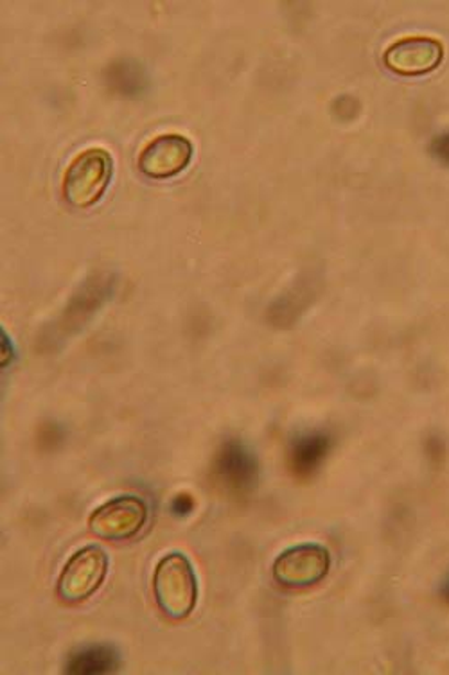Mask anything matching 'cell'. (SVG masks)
I'll return each mask as SVG.
<instances>
[{
	"label": "cell",
	"mask_w": 449,
	"mask_h": 675,
	"mask_svg": "<svg viewBox=\"0 0 449 675\" xmlns=\"http://www.w3.org/2000/svg\"><path fill=\"white\" fill-rule=\"evenodd\" d=\"M114 160L104 148L79 151L65 169L61 193L76 209H89L101 200L112 182Z\"/></svg>",
	"instance_id": "obj_1"
},
{
	"label": "cell",
	"mask_w": 449,
	"mask_h": 675,
	"mask_svg": "<svg viewBox=\"0 0 449 675\" xmlns=\"http://www.w3.org/2000/svg\"><path fill=\"white\" fill-rule=\"evenodd\" d=\"M154 593L158 607L173 620H183L194 611L198 600L197 573L183 553H169L158 562L154 573Z\"/></svg>",
	"instance_id": "obj_2"
},
{
	"label": "cell",
	"mask_w": 449,
	"mask_h": 675,
	"mask_svg": "<svg viewBox=\"0 0 449 675\" xmlns=\"http://www.w3.org/2000/svg\"><path fill=\"white\" fill-rule=\"evenodd\" d=\"M211 471L217 487L234 498L250 496L261 479V465L252 449L237 439L225 440L220 446Z\"/></svg>",
	"instance_id": "obj_3"
},
{
	"label": "cell",
	"mask_w": 449,
	"mask_h": 675,
	"mask_svg": "<svg viewBox=\"0 0 449 675\" xmlns=\"http://www.w3.org/2000/svg\"><path fill=\"white\" fill-rule=\"evenodd\" d=\"M332 570V553L318 542H302L287 548L276 559L273 581L288 589H306L327 577Z\"/></svg>",
	"instance_id": "obj_4"
},
{
	"label": "cell",
	"mask_w": 449,
	"mask_h": 675,
	"mask_svg": "<svg viewBox=\"0 0 449 675\" xmlns=\"http://www.w3.org/2000/svg\"><path fill=\"white\" fill-rule=\"evenodd\" d=\"M109 555L98 544L81 548L67 561L58 578V595L65 601H83L103 586Z\"/></svg>",
	"instance_id": "obj_5"
},
{
	"label": "cell",
	"mask_w": 449,
	"mask_h": 675,
	"mask_svg": "<svg viewBox=\"0 0 449 675\" xmlns=\"http://www.w3.org/2000/svg\"><path fill=\"white\" fill-rule=\"evenodd\" d=\"M148 521V505L132 494L109 499L89 518L90 532L106 541L132 539Z\"/></svg>",
	"instance_id": "obj_6"
},
{
	"label": "cell",
	"mask_w": 449,
	"mask_h": 675,
	"mask_svg": "<svg viewBox=\"0 0 449 675\" xmlns=\"http://www.w3.org/2000/svg\"><path fill=\"white\" fill-rule=\"evenodd\" d=\"M193 155L191 138L180 134H162L144 146L138 155L137 166L144 177L166 180L188 169Z\"/></svg>",
	"instance_id": "obj_7"
},
{
	"label": "cell",
	"mask_w": 449,
	"mask_h": 675,
	"mask_svg": "<svg viewBox=\"0 0 449 675\" xmlns=\"http://www.w3.org/2000/svg\"><path fill=\"white\" fill-rule=\"evenodd\" d=\"M445 58V47L431 36H405L389 47L383 55L386 69L400 76L428 75Z\"/></svg>",
	"instance_id": "obj_8"
},
{
	"label": "cell",
	"mask_w": 449,
	"mask_h": 675,
	"mask_svg": "<svg viewBox=\"0 0 449 675\" xmlns=\"http://www.w3.org/2000/svg\"><path fill=\"white\" fill-rule=\"evenodd\" d=\"M333 437L327 431H306L296 435L288 449V465L293 476L310 480L321 471L327 457L332 453Z\"/></svg>",
	"instance_id": "obj_9"
},
{
	"label": "cell",
	"mask_w": 449,
	"mask_h": 675,
	"mask_svg": "<svg viewBox=\"0 0 449 675\" xmlns=\"http://www.w3.org/2000/svg\"><path fill=\"white\" fill-rule=\"evenodd\" d=\"M121 666V654L110 643H92L76 649L65 663V672L72 675L114 674Z\"/></svg>",
	"instance_id": "obj_10"
},
{
	"label": "cell",
	"mask_w": 449,
	"mask_h": 675,
	"mask_svg": "<svg viewBox=\"0 0 449 675\" xmlns=\"http://www.w3.org/2000/svg\"><path fill=\"white\" fill-rule=\"evenodd\" d=\"M109 81L114 89L126 95H135L146 87V75L141 65L130 59H121L109 69Z\"/></svg>",
	"instance_id": "obj_11"
},
{
	"label": "cell",
	"mask_w": 449,
	"mask_h": 675,
	"mask_svg": "<svg viewBox=\"0 0 449 675\" xmlns=\"http://www.w3.org/2000/svg\"><path fill=\"white\" fill-rule=\"evenodd\" d=\"M430 151L439 162L449 166V132L439 134L431 140Z\"/></svg>",
	"instance_id": "obj_12"
},
{
	"label": "cell",
	"mask_w": 449,
	"mask_h": 675,
	"mask_svg": "<svg viewBox=\"0 0 449 675\" xmlns=\"http://www.w3.org/2000/svg\"><path fill=\"white\" fill-rule=\"evenodd\" d=\"M194 502L189 494H178L177 498L171 502V510L177 516H189L193 513Z\"/></svg>",
	"instance_id": "obj_13"
},
{
	"label": "cell",
	"mask_w": 449,
	"mask_h": 675,
	"mask_svg": "<svg viewBox=\"0 0 449 675\" xmlns=\"http://www.w3.org/2000/svg\"><path fill=\"white\" fill-rule=\"evenodd\" d=\"M440 597L449 606V572L446 573V577L440 582Z\"/></svg>",
	"instance_id": "obj_14"
}]
</instances>
